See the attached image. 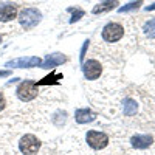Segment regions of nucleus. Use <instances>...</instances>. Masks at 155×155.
I'll return each instance as SVG.
<instances>
[{
    "mask_svg": "<svg viewBox=\"0 0 155 155\" xmlns=\"http://www.w3.org/2000/svg\"><path fill=\"white\" fill-rule=\"evenodd\" d=\"M65 143L71 147L70 152L74 150V155H98L109 147L110 137L106 132L90 129L68 137Z\"/></svg>",
    "mask_w": 155,
    "mask_h": 155,
    "instance_id": "1",
    "label": "nucleus"
},
{
    "mask_svg": "<svg viewBox=\"0 0 155 155\" xmlns=\"http://www.w3.org/2000/svg\"><path fill=\"white\" fill-rule=\"evenodd\" d=\"M12 141H5L3 153L5 155H39L42 150V141L33 134H16Z\"/></svg>",
    "mask_w": 155,
    "mask_h": 155,
    "instance_id": "2",
    "label": "nucleus"
},
{
    "mask_svg": "<svg viewBox=\"0 0 155 155\" xmlns=\"http://www.w3.org/2000/svg\"><path fill=\"white\" fill-rule=\"evenodd\" d=\"M39 96H41L39 85H37L36 81H31V79L22 81L14 92V98L20 102V104H30V102L36 101Z\"/></svg>",
    "mask_w": 155,
    "mask_h": 155,
    "instance_id": "3",
    "label": "nucleus"
},
{
    "mask_svg": "<svg viewBox=\"0 0 155 155\" xmlns=\"http://www.w3.org/2000/svg\"><path fill=\"white\" fill-rule=\"evenodd\" d=\"M126 36V28L120 22H109L104 28L101 30V42L104 45H118Z\"/></svg>",
    "mask_w": 155,
    "mask_h": 155,
    "instance_id": "4",
    "label": "nucleus"
},
{
    "mask_svg": "<svg viewBox=\"0 0 155 155\" xmlns=\"http://www.w3.org/2000/svg\"><path fill=\"white\" fill-rule=\"evenodd\" d=\"M82 74L85 81L96 82L104 76V62L98 58H88L82 62Z\"/></svg>",
    "mask_w": 155,
    "mask_h": 155,
    "instance_id": "5",
    "label": "nucleus"
},
{
    "mask_svg": "<svg viewBox=\"0 0 155 155\" xmlns=\"http://www.w3.org/2000/svg\"><path fill=\"white\" fill-rule=\"evenodd\" d=\"M17 19H19L20 27L25 31H28V30H33L36 25L42 20V14L37 8H25L19 12Z\"/></svg>",
    "mask_w": 155,
    "mask_h": 155,
    "instance_id": "6",
    "label": "nucleus"
},
{
    "mask_svg": "<svg viewBox=\"0 0 155 155\" xmlns=\"http://www.w3.org/2000/svg\"><path fill=\"white\" fill-rule=\"evenodd\" d=\"M155 143V138L152 135H132L129 140V146L137 150H146L152 147Z\"/></svg>",
    "mask_w": 155,
    "mask_h": 155,
    "instance_id": "7",
    "label": "nucleus"
},
{
    "mask_svg": "<svg viewBox=\"0 0 155 155\" xmlns=\"http://www.w3.org/2000/svg\"><path fill=\"white\" fill-rule=\"evenodd\" d=\"M19 16V8L14 3H0V22L6 23Z\"/></svg>",
    "mask_w": 155,
    "mask_h": 155,
    "instance_id": "8",
    "label": "nucleus"
},
{
    "mask_svg": "<svg viewBox=\"0 0 155 155\" xmlns=\"http://www.w3.org/2000/svg\"><path fill=\"white\" fill-rule=\"evenodd\" d=\"M41 59L36 58V56H31V58H20V59H16V61H11L6 64V67H14V68H33L36 65H41Z\"/></svg>",
    "mask_w": 155,
    "mask_h": 155,
    "instance_id": "9",
    "label": "nucleus"
},
{
    "mask_svg": "<svg viewBox=\"0 0 155 155\" xmlns=\"http://www.w3.org/2000/svg\"><path fill=\"white\" fill-rule=\"evenodd\" d=\"M98 113H95L92 109H78L74 112V121L78 124H87V123H92L96 120Z\"/></svg>",
    "mask_w": 155,
    "mask_h": 155,
    "instance_id": "10",
    "label": "nucleus"
},
{
    "mask_svg": "<svg viewBox=\"0 0 155 155\" xmlns=\"http://www.w3.org/2000/svg\"><path fill=\"white\" fill-rule=\"evenodd\" d=\"M115 6H118V0H104V2L98 3L92 12L93 14H102V12H107V11H112Z\"/></svg>",
    "mask_w": 155,
    "mask_h": 155,
    "instance_id": "11",
    "label": "nucleus"
},
{
    "mask_svg": "<svg viewBox=\"0 0 155 155\" xmlns=\"http://www.w3.org/2000/svg\"><path fill=\"white\" fill-rule=\"evenodd\" d=\"M62 62H65V56L64 54H51L42 64V68H53L54 65H59V64H62Z\"/></svg>",
    "mask_w": 155,
    "mask_h": 155,
    "instance_id": "12",
    "label": "nucleus"
},
{
    "mask_svg": "<svg viewBox=\"0 0 155 155\" xmlns=\"http://www.w3.org/2000/svg\"><path fill=\"white\" fill-rule=\"evenodd\" d=\"M143 34H144L146 39H149V41H155V19H152V20L144 23Z\"/></svg>",
    "mask_w": 155,
    "mask_h": 155,
    "instance_id": "13",
    "label": "nucleus"
},
{
    "mask_svg": "<svg viewBox=\"0 0 155 155\" xmlns=\"http://www.w3.org/2000/svg\"><path fill=\"white\" fill-rule=\"evenodd\" d=\"M141 5H143V0H135V2H130V3H127L126 6H123V8H120L118 11L121 12H129V11H134V9H138Z\"/></svg>",
    "mask_w": 155,
    "mask_h": 155,
    "instance_id": "14",
    "label": "nucleus"
},
{
    "mask_svg": "<svg viewBox=\"0 0 155 155\" xmlns=\"http://www.w3.org/2000/svg\"><path fill=\"white\" fill-rule=\"evenodd\" d=\"M8 106V99H6V95L3 92H0V112H3Z\"/></svg>",
    "mask_w": 155,
    "mask_h": 155,
    "instance_id": "15",
    "label": "nucleus"
},
{
    "mask_svg": "<svg viewBox=\"0 0 155 155\" xmlns=\"http://www.w3.org/2000/svg\"><path fill=\"white\" fill-rule=\"evenodd\" d=\"M84 16V11L82 9H74L73 11V17L70 19V22L73 23V22H76V20H79V17H82Z\"/></svg>",
    "mask_w": 155,
    "mask_h": 155,
    "instance_id": "16",
    "label": "nucleus"
},
{
    "mask_svg": "<svg viewBox=\"0 0 155 155\" xmlns=\"http://www.w3.org/2000/svg\"><path fill=\"white\" fill-rule=\"evenodd\" d=\"M153 9H155V3H152L150 6H147V8H146V11H153Z\"/></svg>",
    "mask_w": 155,
    "mask_h": 155,
    "instance_id": "17",
    "label": "nucleus"
},
{
    "mask_svg": "<svg viewBox=\"0 0 155 155\" xmlns=\"http://www.w3.org/2000/svg\"><path fill=\"white\" fill-rule=\"evenodd\" d=\"M9 71H0V76H8Z\"/></svg>",
    "mask_w": 155,
    "mask_h": 155,
    "instance_id": "18",
    "label": "nucleus"
},
{
    "mask_svg": "<svg viewBox=\"0 0 155 155\" xmlns=\"http://www.w3.org/2000/svg\"><path fill=\"white\" fill-rule=\"evenodd\" d=\"M2 41H3V37H2V34H0V44H2Z\"/></svg>",
    "mask_w": 155,
    "mask_h": 155,
    "instance_id": "19",
    "label": "nucleus"
}]
</instances>
